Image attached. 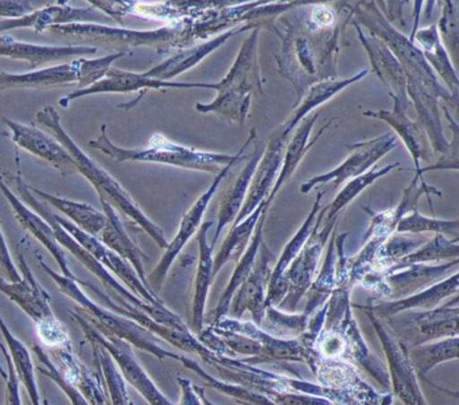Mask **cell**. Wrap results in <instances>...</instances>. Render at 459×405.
Masks as SVG:
<instances>
[{
  "label": "cell",
  "mask_w": 459,
  "mask_h": 405,
  "mask_svg": "<svg viewBox=\"0 0 459 405\" xmlns=\"http://www.w3.org/2000/svg\"><path fill=\"white\" fill-rule=\"evenodd\" d=\"M29 190H30L31 194H36L37 197L42 198L45 202L50 203L57 211L66 214V217H69L74 221L72 224L76 225L79 229L88 233V235L95 236L96 237L103 229L104 225H106V214L100 213V211H96L95 208L88 205V203L64 200V198L42 192V190L36 189V187L29 186Z\"/></svg>",
  "instance_id": "f35d334b"
},
{
  "label": "cell",
  "mask_w": 459,
  "mask_h": 405,
  "mask_svg": "<svg viewBox=\"0 0 459 405\" xmlns=\"http://www.w3.org/2000/svg\"><path fill=\"white\" fill-rule=\"evenodd\" d=\"M128 53H112L99 60H76L71 64H61L52 68L30 72V73L12 74L0 72V90H53L79 84L82 90L100 82L112 64Z\"/></svg>",
  "instance_id": "ba28073f"
},
{
  "label": "cell",
  "mask_w": 459,
  "mask_h": 405,
  "mask_svg": "<svg viewBox=\"0 0 459 405\" xmlns=\"http://www.w3.org/2000/svg\"><path fill=\"white\" fill-rule=\"evenodd\" d=\"M351 25L356 28L359 41L367 50L370 65H372L376 76L388 88L389 96L408 109L410 100H408L407 90H405L407 80H405L404 71H403L399 61L396 60L389 47L380 39L365 36L361 31V26L354 22L353 20H351Z\"/></svg>",
  "instance_id": "603a6c76"
},
{
  "label": "cell",
  "mask_w": 459,
  "mask_h": 405,
  "mask_svg": "<svg viewBox=\"0 0 459 405\" xmlns=\"http://www.w3.org/2000/svg\"><path fill=\"white\" fill-rule=\"evenodd\" d=\"M273 260V254L263 240L251 275L233 295L230 310H228L230 318L241 319L248 311L256 326L263 323L265 313V294H267L268 281H270L271 272H273V268H271Z\"/></svg>",
  "instance_id": "e0dca14e"
},
{
  "label": "cell",
  "mask_w": 459,
  "mask_h": 405,
  "mask_svg": "<svg viewBox=\"0 0 459 405\" xmlns=\"http://www.w3.org/2000/svg\"><path fill=\"white\" fill-rule=\"evenodd\" d=\"M0 190H2L4 197L7 198L10 205H12L15 219H17L18 222H20L26 230H29L39 243L47 246L48 251L57 260L58 265H60L61 271H63V275L65 276V278L72 279V280H79V278H76L74 271L69 267L65 251H64L63 246L58 244V241L56 240L52 227H50L41 216L34 213L28 206L23 205L22 201H21L17 195L13 194L12 190L4 184L2 177H0Z\"/></svg>",
  "instance_id": "484cf974"
},
{
  "label": "cell",
  "mask_w": 459,
  "mask_h": 405,
  "mask_svg": "<svg viewBox=\"0 0 459 405\" xmlns=\"http://www.w3.org/2000/svg\"><path fill=\"white\" fill-rule=\"evenodd\" d=\"M7 127L12 130L13 141L21 149L41 159L47 160L50 166L57 168L63 176H74L77 171L76 162L68 151L52 136L39 131V128L28 125H21L12 119H4Z\"/></svg>",
  "instance_id": "7402d4cb"
},
{
  "label": "cell",
  "mask_w": 459,
  "mask_h": 405,
  "mask_svg": "<svg viewBox=\"0 0 459 405\" xmlns=\"http://www.w3.org/2000/svg\"><path fill=\"white\" fill-rule=\"evenodd\" d=\"M318 114H314L313 116L305 117V119L299 123L297 133L294 134L291 141H290L289 146L286 147V151H284L281 173H279L278 178H276L275 185H273L270 195H268L267 200H265L267 205H273V198L276 197V194H278L279 190L283 187V185L289 182V179L294 176L295 170H297L299 163L302 162L305 155L307 154L308 150L316 143V141L321 138L322 134L334 122V119H333L327 122L326 125H324V127H322L310 141L311 131H313L314 125H316V120H318Z\"/></svg>",
  "instance_id": "4dcf8cb0"
},
{
  "label": "cell",
  "mask_w": 459,
  "mask_h": 405,
  "mask_svg": "<svg viewBox=\"0 0 459 405\" xmlns=\"http://www.w3.org/2000/svg\"><path fill=\"white\" fill-rule=\"evenodd\" d=\"M165 88H177V90L203 88L204 90V82H160V80L144 77L143 73H134V72L111 68L100 82L60 99L58 103L64 108H68L71 101L85 98V96L95 95V93H130L138 92V90H143V93H146L149 90H165Z\"/></svg>",
  "instance_id": "d6986e66"
},
{
  "label": "cell",
  "mask_w": 459,
  "mask_h": 405,
  "mask_svg": "<svg viewBox=\"0 0 459 405\" xmlns=\"http://www.w3.org/2000/svg\"><path fill=\"white\" fill-rule=\"evenodd\" d=\"M325 214H326V209H321L316 216V225H314L310 237L307 238L294 262L284 272L283 280L287 286V294L278 306L279 310L284 311V313H294L297 310L298 303L307 294L308 289L316 278V268H318L325 246L329 241L333 229L340 222V217H337L330 224L324 225L319 232V225L324 221Z\"/></svg>",
  "instance_id": "8fae6325"
},
{
  "label": "cell",
  "mask_w": 459,
  "mask_h": 405,
  "mask_svg": "<svg viewBox=\"0 0 459 405\" xmlns=\"http://www.w3.org/2000/svg\"><path fill=\"white\" fill-rule=\"evenodd\" d=\"M459 220H437L426 217L420 211H411L407 216L397 222V233H411V235H423V233H435V235H454L458 237Z\"/></svg>",
  "instance_id": "7dc6e473"
},
{
  "label": "cell",
  "mask_w": 459,
  "mask_h": 405,
  "mask_svg": "<svg viewBox=\"0 0 459 405\" xmlns=\"http://www.w3.org/2000/svg\"><path fill=\"white\" fill-rule=\"evenodd\" d=\"M337 227L333 229L332 238H330L329 248H327L326 257H325L324 265L321 272L316 276V280L311 283L308 289V300L303 313L308 316L313 315L314 311L319 310L325 303L329 300L330 295L335 289V264H337V252H335V235H337Z\"/></svg>",
  "instance_id": "7bdbcfd3"
},
{
  "label": "cell",
  "mask_w": 459,
  "mask_h": 405,
  "mask_svg": "<svg viewBox=\"0 0 459 405\" xmlns=\"http://www.w3.org/2000/svg\"><path fill=\"white\" fill-rule=\"evenodd\" d=\"M281 22L286 25V36L281 37V55L275 56L279 73L292 82L300 100L311 85L337 77L340 36L349 21L332 29H316L307 20L298 23V31L287 18Z\"/></svg>",
  "instance_id": "6da1fadb"
},
{
  "label": "cell",
  "mask_w": 459,
  "mask_h": 405,
  "mask_svg": "<svg viewBox=\"0 0 459 405\" xmlns=\"http://www.w3.org/2000/svg\"><path fill=\"white\" fill-rule=\"evenodd\" d=\"M368 73H369V71L364 69V71L354 74L351 79L325 80V82L311 85V87L303 93L299 100V106L295 107L294 112H292L290 119L287 120L284 125H281L283 135L287 138V136L299 125V123L302 122L305 117H307L310 112H313L314 109L318 108L319 106L329 101L330 99L334 98L341 90H346V88L351 87L354 82H359V80L367 77Z\"/></svg>",
  "instance_id": "8d00e7d4"
},
{
  "label": "cell",
  "mask_w": 459,
  "mask_h": 405,
  "mask_svg": "<svg viewBox=\"0 0 459 405\" xmlns=\"http://www.w3.org/2000/svg\"><path fill=\"white\" fill-rule=\"evenodd\" d=\"M99 13L93 7L90 9H77V7L55 6L44 7L36 10L26 17L18 20L0 21V34L13 29L34 28L36 31H45L50 26L68 25V23H87V21L95 20Z\"/></svg>",
  "instance_id": "1f68e13d"
},
{
  "label": "cell",
  "mask_w": 459,
  "mask_h": 405,
  "mask_svg": "<svg viewBox=\"0 0 459 405\" xmlns=\"http://www.w3.org/2000/svg\"><path fill=\"white\" fill-rule=\"evenodd\" d=\"M337 14L332 7L319 6L314 7L310 12V22L316 29H332L337 25Z\"/></svg>",
  "instance_id": "db71d44e"
},
{
  "label": "cell",
  "mask_w": 459,
  "mask_h": 405,
  "mask_svg": "<svg viewBox=\"0 0 459 405\" xmlns=\"http://www.w3.org/2000/svg\"><path fill=\"white\" fill-rule=\"evenodd\" d=\"M0 375H2V378H4V381H6L7 370L4 369V366H2V364H0Z\"/></svg>",
  "instance_id": "680465c9"
},
{
  "label": "cell",
  "mask_w": 459,
  "mask_h": 405,
  "mask_svg": "<svg viewBox=\"0 0 459 405\" xmlns=\"http://www.w3.org/2000/svg\"><path fill=\"white\" fill-rule=\"evenodd\" d=\"M286 142L287 138L283 135V130H281V125L271 135L267 147H264V152H263L254 177H252L251 185H249L243 208H241L240 213H238V219L235 220L233 225L243 221L263 201L267 200L273 185H275L276 178H278L279 173H281Z\"/></svg>",
  "instance_id": "ac0fdd59"
},
{
  "label": "cell",
  "mask_w": 459,
  "mask_h": 405,
  "mask_svg": "<svg viewBox=\"0 0 459 405\" xmlns=\"http://www.w3.org/2000/svg\"><path fill=\"white\" fill-rule=\"evenodd\" d=\"M31 350L34 351V356L37 357V361H39L37 372L55 381V383L60 386L61 391L71 400L72 405H90V402L85 400V397L80 393L79 389H77L74 383H69V381L64 377L63 373L53 364L49 354L44 350V348H41L39 345H34Z\"/></svg>",
  "instance_id": "681fc988"
},
{
  "label": "cell",
  "mask_w": 459,
  "mask_h": 405,
  "mask_svg": "<svg viewBox=\"0 0 459 405\" xmlns=\"http://www.w3.org/2000/svg\"><path fill=\"white\" fill-rule=\"evenodd\" d=\"M236 163L238 162L225 166V168L217 174L216 178L212 182L211 187L195 201V205L182 217L178 233H177L176 237L171 240V243H169L165 254H163L162 259H160L155 270L150 273L149 279H147V283H149L150 289H152V291H160V289H162L163 281H165L166 276H168L169 270H170L171 265H173L174 260L181 254L182 249L189 243L190 238L200 229L206 208H208L209 203H211L213 195L216 194L222 179L227 178L228 174L235 168Z\"/></svg>",
  "instance_id": "9a60e30c"
},
{
  "label": "cell",
  "mask_w": 459,
  "mask_h": 405,
  "mask_svg": "<svg viewBox=\"0 0 459 405\" xmlns=\"http://www.w3.org/2000/svg\"><path fill=\"white\" fill-rule=\"evenodd\" d=\"M184 366L187 369L195 372L201 380L206 383V385L213 388L214 391L221 392L222 394H227L230 399L235 400L238 404L243 405H278L275 402L271 401L267 397L263 394L257 393V392L251 391V389L246 388V386L238 385L235 383H227V381L220 380V378L214 377V375L206 373L203 367L200 366L197 361H195L189 357L182 356L181 361Z\"/></svg>",
  "instance_id": "ee69618b"
},
{
  "label": "cell",
  "mask_w": 459,
  "mask_h": 405,
  "mask_svg": "<svg viewBox=\"0 0 459 405\" xmlns=\"http://www.w3.org/2000/svg\"><path fill=\"white\" fill-rule=\"evenodd\" d=\"M353 306L367 314L385 351L389 367V383H392L394 396L399 397L404 405H429L419 386L418 375L408 359L407 348L392 335L377 316L373 315L370 311L365 310L359 305Z\"/></svg>",
  "instance_id": "7c38bea8"
},
{
  "label": "cell",
  "mask_w": 459,
  "mask_h": 405,
  "mask_svg": "<svg viewBox=\"0 0 459 405\" xmlns=\"http://www.w3.org/2000/svg\"><path fill=\"white\" fill-rule=\"evenodd\" d=\"M459 260L446 263L440 265L429 264H402L396 263L394 267L385 271L386 284L389 287V299L397 300L410 297L427 286L437 283L447 278L448 273L458 271Z\"/></svg>",
  "instance_id": "ffe728a7"
},
{
  "label": "cell",
  "mask_w": 459,
  "mask_h": 405,
  "mask_svg": "<svg viewBox=\"0 0 459 405\" xmlns=\"http://www.w3.org/2000/svg\"><path fill=\"white\" fill-rule=\"evenodd\" d=\"M458 289L459 273L454 272L453 275L447 276L443 280L437 281L416 294L410 295V297L397 300H376L368 306H359L383 321V319L404 313V311L431 310V308L437 307L448 297L458 294Z\"/></svg>",
  "instance_id": "44dd1931"
},
{
  "label": "cell",
  "mask_w": 459,
  "mask_h": 405,
  "mask_svg": "<svg viewBox=\"0 0 459 405\" xmlns=\"http://www.w3.org/2000/svg\"><path fill=\"white\" fill-rule=\"evenodd\" d=\"M130 405H135V404H134L133 400H130Z\"/></svg>",
  "instance_id": "94428289"
},
{
  "label": "cell",
  "mask_w": 459,
  "mask_h": 405,
  "mask_svg": "<svg viewBox=\"0 0 459 405\" xmlns=\"http://www.w3.org/2000/svg\"><path fill=\"white\" fill-rule=\"evenodd\" d=\"M271 401L278 405H334L325 397L313 394L297 393V392H283L271 397Z\"/></svg>",
  "instance_id": "f5cc1de1"
},
{
  "label": "cell",
  "mask_w": 459,
  "mask_h": 405,
  "mask_svg": "<svg viewBox=\"0 0 459 405\" xmlns=\"http://www.w3.org/2000/svg\"><path fill=\"white\" fill-rule=\"evenodd\" d=\"M197 391L198 394H200L201 400H203L204 405H216L213 404V402L211 401V400L206 397L205 391H204V388H201V386L197 385Z\"/></svg>",
  "instance_id": "6f0895ef"
},
{
  "label": "cell",
  "mask_w": 459,
  "mask_h": 405,
  "mask_svg": "<svg viewBox=\"0 0 459 405\" xmlns=\"http://www.w3.org/2000/svg\"><path fill=\"white\" fill-rule=\"evenodd\" d=\"M69 315L79 324L80 329L84 332L85 338L96 340L108 351L126 383H130L134 389H136L150 405H176L158 389L154 381L150 378L146 370L139 364L130 343L114 337V335L101 334L76 308L69 311Z\"/></svg>",
  "instance_id": "30bf717a"
},
{
  "label": "cell",
  "mask_w": 459,
  "mask_h": 405,
  "mask_svg": "<svg viewBox=\"0 0 459 405\" xmlns=\"http://www.w3.org/2000/svg\"><path fill=\"white\" fill-rule=\"evenodd\" d=\"M0 349L4 351V358L7 362V378H6V393H4V405H22L21 399V383L13 364L12 356H10L9 349L0 342Z\"/></svg>",
  "instance_id": "816d5d0a"
},
{
  "label": "cell",
  "mask_w": 459,
  "mask_h": 405,
  "mask_svg": "<svg viewBox=\"0 0 459 405\" xmlns=\"http://www.w3.org/2000/svg\"><path fill=\"white\" fill-rule=\"evenodd\" d=\"M459 338H445L435 342L421 343L407 349L408 359L418 377L427 380V375L437 365L458 358Z\"/></svg>",
  "instance_id": "ab89813d"
},
{
  "label": "cell",
  "mask_w": 459,
  "mask_h": 405,
  "mask_svg": "<svg viewBox=\"0 0 459 405\" xmlns=\"http://www.w3.org/2000/svg\"><path fill=\"white\" fill-rule=\"evenodd\" d=\"M0 332L4 334V340H6L7 349H9L10 356H12L13 364H14L15 370H17L20 383L25 386L29 402H30V405H44V402H42L44 400L39 396V388H37L30 351L13 334L12 330L9 329L2 315H0Z\"/></svg>",
  "instance_id": "60d3db41"
},
{
  "label": "cell",
  "mask_w": 459,
  "mask_h": 405,
  "mask_svg": "<svg viewBox=\"0 0 459 405\" xmlns=\"http://www.w3.org/2000/svg\"><path fill=\"white\" fill-rule=\"evenodd\" d=\"M42 402H44V405H50L49 401H48V400H44V401H42Z\"/></svg>",
  "instance_id": "91938a15"
},
{
  "label": "cell",
  "mask_w": 459,
  "mask_h": 405,
  "mask_svg": "<svg viewBox=\"0 0 459 405\" xmlns=\"http://www.w3.org/2000/svg\"><path fill=\"white\" fill-rule=\"evenodd\" d=\"M259 33L260 29L252 30L251 36L241 45L238 57L227 76L216 84L204 82V90H213L217 95H230L236 98H254L255 95L262 96L264 93L263 85L265 82L260 73L257 53Z\"/></svg>",
  "instance_id": "5bb4252c"
},
{
  "label": "cell",
  "mask_w": 459,
  "mask_h": 405,
  "mask_svg": "<svg viewBox=\"0 0 459 405\" xmlns=\"http://www.w3.org/2000/svg\"><path fill=\"white\" fill-rule=\"evenodd\" d=\"M101 205H103L107 222L103 229H101V232L99 233L96 237H98L107 248L111 249L117 256L126 260L128 264L133 265L134 271H135L138 278L141 279L142 283H143L147 289H150L149 283H147L146 272H144V262H149V256L144 254L142 249L131 240L130 236H128L125 227H123L122 221H120V217L117 216V211H115L111 205H108V203L104 202V201H101Z\"/></svg>",
  "instance_id": "83f0119b"
},
{
  "label": "cell",
  "mask_w": 459,
  "mask_h": 405,
  "mask_svg": "<svg viewBox=\"0 0 459 405\" xmlns=\"http://www.w3.org/2000/svg\"><path fill=\"white\" fill-rule=\"evenodd\" d=\"M429 238L423 235H411V233H392L376 252L373 262V272H385L394 267L400 260L423 246Z\"/></svg>",
  "instance_id": "b9f144b4"
},
{
  "label": "cell",
  "mask_w": 459,
  "mask_h": 405,
  "mask_svg": "<svg viewBox=\"0 0 459 405\" xmlns=\"http://www.w3.org/2000/svg\"><path fill=\"white\" fill-rule=\"evenodd\" d=\"M195 18H186L178 23L154 31L127 30L108 28L96 23H68L50 26L48 30L68 41V47H104L117 53L139 47H150L160 52L184 49L198 39Z\"/></svg>",
  "instance_id": "7a4b0ae2"
},
{
  "label": "cell",
  "mask_w": 459,
  "mask_h": 405,
  "mask_svg": "<svg viewBox=\"0 0 459 405\" xmlns=\"http://www.w3.org/2000/svg\"><path fill=\"white\" fill-rule=\"evenodd\" d=\"M98 53L95 47H42L15 41L13 37L0 34V56L2 57L25 60L30 69H39L53 61H63L74 56H93Z\"/></svg>",
  "instance_id": "f1b7e54d"
},
{
  "label": "cell",
  "mask_w": 459,
  "mask_h": 405,
  "mask_svg": "<svg viewBox=\"0 0 459 405\" xmlns=\"http://www.w3.org/2000/svg\"><path fill=\"white\" fill-rule=\"evenodd\" d=\"M264 205L265 201H263L243 221L233 225L232 229L228 233L227 238L222 243L221 248L213 259V276H216L227 263H238L241 259L249 241H251Z\"/></svg>",
  "instance_id": "74e56055"
},
{
  "label": "cell",
  "mask_w": 459,
  "mask_h": 405,
  "mask_svg": "<svg viewBox=\"0 0 459 405\" xmlns=\"http://www.w3.org/2000/svg\"><path fill=\"white\" fill-rule=\"evenodd\" d=\"M33 12H36V9L31 2H0V18L18 20Z\"/></svg>",
  "instance_id": "11a10c76"
},
{
  "label": "cell",
  "mask_w": 459,
  "mask_h": 405,
  "mask_svg": "<svg viewBox=\"0 0 459 405\" xmlns=\"http://www.w3.org/2000/svg\"><path fill=\"white\" fill-rule=\"evenodd\" d=\"M399 163L394 165L385 166V168H380V170H369L368 173L362 174V176L357 177V178L351 179L348 185L335 195L334 200L332 203L326 206V214L325 217L324 225L330 224L333 220L340 217L341 211L351 202L356 200L367 187H369L373 182L380 179L381 177H385L386 174L391 173L394 168H399Z\"/></svg>",
  "instance_id": "f6af8a7d"
},
{
  "label": "cell",
  "mask_w": 459,
  "mask_h": 405,
  "mask_svg": "<svg viewBox=\"0 0 459 405\" xmlns=\"http://www.w3.org/2000/svg\"><path fill=\"white\" fill-rule=\"evenodd\" d=\"M181 386L182 397L178 405H204L200 394H198L197 385L185 377L177 378Z\"/></svg>",
  "instance_id": "9f6ffc18"
},
{
  "label": "cell",
  "mask_w": 459,
  "mask_h": 405,
  "mask_svg": "<svg viewBox=\"0 0 459 405\" xmlns=\"http://www.w3.org/2000/svg\"><path fill=\"white\" fill-rule=\"evenodd\" d=\"M37 259H39L42 270L56 281L58 289L77 303L79 308L76 307V310L79 311L99 332L120 338V340L130 343L134 348L141 349V350L152 354V356L157 357L160 361H163V359L166 358L181 361L182 354L165 350V349L160 345V338L147 332L144 327L139 326L136 322L125 318V316L114 313V311L109 310V308L103 307V306L99 305V303L93 302V300L82 291V286L79 284L82 279H79V280H72V279L65 278V276L56 272V271H53L52 268L45 263L44 257H42L39 252H37Z\"/></svg>",
  "instance_id": "8992f818"
},
{
  "label": "cell",
  "mask_w": 459,
  "mask_h": 405,
  "mask_svg": "<svg viewBox=\"0 0 459 405\" xmlns=\"http://www.w3.org/2000/svg\"><path fill=\"white\" fill-rule=\"evenodd\" d=\"M55 219L57 220L58 224H60L85 251L90 252V254H92L101 265H104L107 270H111L117 278L122 279L126 286L133 291L135 297H138L139 299L143 300V302L149 303V305L154 306V307H165V305H163L162 300L157 297V294L152 292V289H147V287L142 283L141 279L138 278L134 268L131 267L126 260L117 256L115 252H112L111 249L107 248L98 237L82 232L76 225L72 224L68 220L61 219L58 214L55 213Z\"/></svg>",
  "instance_id": "2e32d148"
},
{
  "label": "cell",
  "mask_w": 459,
  "mask_h": 405,
  "mask_svg": "<svg viewBox=\"0 0 459 405\" xmlns=\"http://www.w3.org/2000/svg\"><path fill=\"white\" fill-rule=\"evenodd\" d=\"M411 42L416 45L420 50L426 63L432 69L435 74H439L440 79L447 84V90H450L454 98L458 99L459 80L455 68L451 63L450 56L447 50L443 47L437 34V26L416 30Z\"/></svg>",
  "instance_id": "e575fe53"
},
{
  "label": "cell",
  "mask_w": 459,
  "mask_h": 405,
  "mask_svg": "<svg viewBox=\"0 0 459 405\" xmlns=\"http://www.w3.org/2000/svg\"><path fill=\"white\" fill-rule=\"evenodd\" d=\"M324 195L325 190L316 194V202H314L313 209L308 213L307 219L305 220L299 230L292 236L289 244L284 246L281 257L276 262L275 267H273V272H271L270 281H268L267 294H265V307H268V306L278 307L279 303L286 297L287 286L283 280L284 272L291 265V263L294 262L295 257L298 256L307 238L310 237L314 225H316V216H318L319 211H321V200Z\"/></svg>",
  "instance_id": "d4e9b609"
},
{
  "label": "cell",
  "mask_w": 459,
  "mask_h": 405,
  "mask_svg": "<svg viewBox=\"0 0 459 405\" xmlns=\"http://www.w3.org/2000/svg\"><path fill=\"white\" fill-rule=\"evenodd\" d=\"M308 318L307 314H290L279 310L278 307L268 306L265 307L264 313V326L270 332H275V337L279 338H291L299 337L307 326Z\"/></svg>",
  "instance_id": "c3c4849f"
},
{
  "label": "cell",
  "mask_w": 459,
  "mask_h": 405,
  "mask_svg": "<svg viewBox=\"0 0 459 405\" xmlns=\"http://www.w3.org/2000/svg\"><path fill=\"white\" fill-rule=\"evenodd\" d=\"M271 206L267 205V203H265L264 208H263L262 214H260V219L259 221H257L256 228H255V232L254 235H252L251 241H249L248 246H247L243 256L238 260L235 272H233L230 283H228L224 294L220 297L219 305L216 306V308H214L213 311H209L208 314H205V319H208V321L211 322V324L216 323L220 319L228 315V310H230L233 295L238 291V287L246 281V279L251 275L252 270H254L255 267V263H256L260 246H262L263 243V229H264L265 220H267V214Z\"/></svg>",
  "instance_id": "f546056e"
},
{
  "label": "cell",
  "mask_w": 459,
  "mask_h": 405,
  "mask_svg": "<svg viewBox=\"0 0 459 405\" xmlns=\"http://www.w3.org/2000/svg\"><path fill=\"white\" fill-rule=\"evenodd\" d=\"M52 350L53 364L64 377L74 383L90 405H108V396L98 372H91L87 365L76 356L72 343Z\"/></svg>",
  "instance_id": "cb8c5ba5"
},
{
  "label": "cell",
  "mask_w": 459,
  "mask_h": 405,
  "mask_svg": "<svg viewBox=\"0 0 459 405\" xmlns=\"http://www.w3.org/2000/svg\"><path fill=\"white\" fill-rule=\"evenodd\" d=\"M459 238H448L445 235H435L412 254L400 260L402 264H432L442 260H458Z\"/></svg>",
  "instance_id": "bcb514c9"
},
{
  "label": "cell",
  "mask_w": 459,
  "mask_h": 405,
  "mask_svg": "<svg viewBox=\"0 0 459 405\" xmlns=\"http://www.w3.org/2000/svg\"><path fill=\"white\" fill-rule=\"evenodd\" d=\"M251 28L259 29L255 25L235 26V28L220 34L216 39H209V41L197 45V47H190V49L181 50L178 55L173 56V57L166 60L165 63L150 69L149 72L143 73V76L149 77V79L160 80V82H169V80L179 76L184 72L195 68L204 58L208 57L211 53L219 49L225 42H228V39L238 36V34L244 33V31L249 30Z\"/></svg>",
  "instance_id": "4316f807"
},
{
  "label": "cell",
  "mask_w": 459,
  "mask_h": 405,
  "mask_svg": "<svg viewBox=\"0 0 459 405\" xmlns=\"http://www.w3.org/2000/svg\"><path fill=\"white\" fill-rule=\"evenodd\" d=\"M37 120L41 125H47L48 128L55 134V139L71 154L76 162L77 171L82 173L88 181L95 187L96 192L100 195V201L111 205L117 211H122L128 219L133 220L136 225L142 228L160 248H168L169 243L166 240L163 230L154 224L143 211H141L135 201L130 194L123 189L122 185L112 178L106 170L98 163L93 162L84 151H82L79 146L72 141L71 136L65 133L63 125H61L60 115L57 114L53 107H47L37 114Z\"/></svg>",
  "instance_id": "3957f363"
},
{
  "label": "cell",
  "mask_w": 459,
  "mask_h": 405,
  "mask_svg": "<svg viewBox=\"0 0 459 405\" xmlns=\"http://www.w3.org/2000/svg\"><path fill=\"white\" fill-rule=\"evenodd\" d=\"M20 265L22 270V281L9 283L0 280V291L17 303L34 322L39 340L49 349L69 345L68 330L50 307V295L39 283L26 262L25 256L20 254Z\"/></svg>",
  "instance_id": "52a82bcc"
},
{
  "label": "cell",
  "mask_w": 459,
  "mask_h": 405,
  "mask_svg": "<svg viewBox=\"0 0 459 405\" xmlns=\"http://www.w3.org/2000/svg\"><path fill=\"white\" fill-rule=\"evenodd\" d=\"M197 235L198 248H200V260H198L197 272L195 280V297L192 305V327L200 334L204 330L205 322V307L208 302L209 289L213 283V248L208 243V232L212 222L201 225Z\"/></svg>",
  "instance_id": "836d02e7"
},
{
  "label": "cell",
  "mask_w": 459,
  "mask_h": 405,
  "mask_svg": "<svg viewBox=\"0 0 459 405\" xmlns=\"http://www.w3.org/2000/svg\"><path fill=\"white\" fill-rule=\"evenodd\" d=\"M458 4L455 2L443 4L442 17L437 26V34L446 50L450 49L454 57L458 55L459 29H458Z\"/></svg>",
  "instance_id": "f907efd6"
},
{
  "label": "cell",
  "mask_w": 459,
  "mask_h": 405,
  "mask_svg": "<svg viewBox=\"0 0 459 405\" xmlns=\"http://www.w3.org/2000/svg\"><path fill=\"white\" fill-rule=\"evenodd\" d=\"M396 143L397 136L394 133H386L372 141L349 144L348 149L351 150V154L346 158L345 162L341 163L338 168L329 173L313 177L308 181L303 182L300 193L307 194L314 187L326 184H333V186L337 187L348 179H354L368 173L372 166L394 149Z\"/></svg>",
  "instance_id": "4fadbf2b"
},
{
  "label": "cell",
  "mask_w": 459,
  "mask_h": 405,
  "mask_svg": "<svg viewBox=\"0 0 459 405\" xmlns=\"http://www.w3.org/2000/svg\"><path fill=\"white\" fill-rule=\"evenodd\" d=\"M263 152H264V147L260 146V144L256 146V149L254 150L251 157H249L246 168L241 171L240 176L225 190L224 195L221 198V203H220L217 229L216 233H214L213 241H212V248H214V244L217 243L220 236H221L222 229L228 227V225L233 224L235 220L238 219V213H240L241 208H243L244 201H246L252 177H254Z\"/></svg>",
  "instance_id": "d590c367"
},
{
  "label": "cell",
  "mask_w": 459,
  "mask_h": 405,
  "mask_svg": "<svg viewBox=\"0 0 459 405\" xmlns=\"http://www.w3.org/2000/svg\"><path fill=\"white\" fill-rule=\"evenodd\" d=\"M394 108L392 111H373V109H368L364 112V116L373 117V119L383 120V122L388 123L392 128H394V135L397 139H402L403 143L407 147L410 151L411 157H412L413 165H415L416 171L420 170V162L423 159H427V150L424 149V139H427L426 133H424L421 125L418 122H413L410 117L405 115L407 108L402 106V104L394 101Z\"/></svg>",
  "instance_id": "d6a6232c"
},
{
  "label": "cell",
  "mask_w": 459,
  "mask_h": 405,
  "mask_svg": "<svg viewBox=\"0 0 459 405\" xmlns=\"http://www.w3.org/2000/svg\"><path fill=\"white\" fill-rule=\"evenodd\" d=\"M256 141V130L251 131L246 144L236 155L217 154V152L198 151L189 147L173 143L160 134H155L150 139L149 149L125 150L115 146L107 135V125L101 127L98 139L90 142V146L108 155L115 162H147L160 163V165L176 166V168H189V170L205 171V173L219 174L225 166L240 162L244 152Z\"/></svg>",
  "instance_id": "277c9868"
},
{
  "label": "cell",
  "mask_w": 459,
  "mask_h": 405,
  "mask_svg": "<svg viewBox=\"0 0 459 405\" xmlns=\"http://www.w3.org/2000/svg\"><path fill=\"white\" fill-rule=\"evenodd\" d=\"M18 163V177H17V189L20 192L21 198L28 203L29 206L34 209V211L39 213V216H41L48 224L52 227L53 232H55L56 240L58 241L61 246H65L77 260H80V263L85 265V268L91 271L93 275L98 276L100 279L103 286L106 287L107 292L111 299H117V297H120V299L126 300V302L131 303V305L135 306L139 311L142 313L147 314L150 318L154 319L158 323L163 324V326L171 327V329L179 330V332H190L189 327L186 326L184 321H182L181 316L174 314L173 311L169 310L168 307H154V306L149 305V303L143 302V300L139 299L138 297L133 294L130 289H126L125 286L120 284V281H117L115 279V276H112L109 273V271L107 270L104 265H101L90 252L85 251L60 224H58L57 220L55 219V213L45 205V202H41V201L34 198V194H31L30 190H29V185H26L23 182L22 177H21L20 170V159H17Z\"/></svg>",
  "instance_id": "5b68a950"
},
{
  "label": "cell",
  "mask_w": 459,
  "mask_h": 405,
  "mask_svg": "<svg viewBox=\"0 0 459 405\" xmlns=\"http://www.w3.org/2000/svg\"><path fill=\"white\" fill-rule=\"evenodd\" d=\"M458 295H454L453 300L442 307L404 311L381 322L402 345L410 349L429 340L458 337Z\"/></svg>",
  "instance_id": "9c48e42d"
}]
</instances>
